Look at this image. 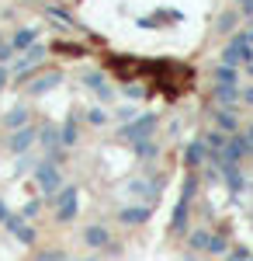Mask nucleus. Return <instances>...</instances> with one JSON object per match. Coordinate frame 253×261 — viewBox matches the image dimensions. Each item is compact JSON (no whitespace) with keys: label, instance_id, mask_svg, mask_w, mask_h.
<instances>
[{"label":"nucleus","instance_id":"15","mask_svg":"<svg viewBox=\"0 0 253 261\" xmlns=\"http://www.w3.org/2000/svg\"><path fill=\"white\" fill-rule=\"evenodd\" d=\"M125 192L132 195L136 202H146V205H153V192H149V174H139V178H129L125 185Z\"/></svg>","mask_w":253,"mask_h":261},{"label":"nucleus","instance_id":"9","mask_svg":"<svg viewBox=\"0 0 253 261\" xmlns=\"http://www.w3.org/2000/svg\"><path fill=\"white\" fill-rule=\"evenodd\" d=\"M4 230H7V233H14V237H18L21 244H28V247H31V244L39 241L35 226H31V223L24 220L21 213H11V216H7V223H4Z\"/></svg>","mask_w":253,"mask_h":261},{"label":"nucleus","instance_id":"10","mask_svg":"<svg viewBox=\"0 0 253 261\" xmlns=\"http://www.w3.org/2000/svg\"><path fill=\"white\" fill-rule=\"evenodd\" d=\"M80 237H83V244H87L90 251H104V247H111V233H108L104 223H87V226L80 230Z\"/></svg>","mask_w":253,"mask_h":261},{"label":"nucleus","instance_id":"3","mask_svg":"<svg viewBox=\"0 0 253 261\" xmlns=\"http://www.w3.org/2000/svg\"><path fill=\"white\" fill-rule=\"evenodd\" d=\"M198 195V171H191L187 178H184V192H180V199L174 205V216H170V230L174 233H184L187 230V209H191V202Z\"/></svg>","mask_w":253,"mask_h":261},{"label":"nucleus","instance_id":"6","mask_svg":"<svg viewBox=\"0 0 253 261\" xmlns=\"http://www.w3.org/2000/svg\"><path fill=\"white\" fill-rule=\"evenodd\" d=\"M35 181H39V188H42L45 199L56 195L59 188L66 185V181H62V171H59V164H52V161H39V167H35Z\"/></svg>","mask_w":253,"mask_h":261},{"label":"nucleus","instance_id":"2","mask_svg":"<svg viewBox=\"0 0 253 261\" xmlns=\"http://www.w3.org/2000/svg\"><path fill=\"white\" fill-rule=\"evenodd\" d=\"M77 195H80L77 185H62L56 195H49V199H45L52 209H56V223H73V220H77V213H80Z\"/></svg>","mask_w":253,"mask_h":261},{"label":"nucleus","instance_id":"7","mask_svg":"<svg viewBox=\"0 0 253 261\" xmlns=\"http://www.w3.org/2000/svg\"><path fill=\"white\" fill-rule=\"evenodd\" d=\"M59 84H62V73H59V70H45V73H35L24 91H28V98H42V94L56 91Z\"/></svg>","mask_w":253,"mask_h":261},{"label":"nucleus","instance_id":"21","mask_svg":"<svg viewBox=\"0 0 253 261\" xmlns=\"http://www.w3.org/2000/svg\"><path fill=\"white\" fill-rule=\"evenodd\" d=\"M201 140H205V146H208V153H222V150L229 146V133H222V129H208Z\"/></svg>","mask_w":253,"mask_h":261},{"label":"nucleus","instance_id":"19","mask_svg":"<svg viewBox=\"0 0 253 261\" xmlns=\"http://www.w3.org/2000/svg\"><path fill=\"white\" fill-rule=\"evenodd\" d=\"M215 84H222V87H239V66L215 63Z\"/></svg>","mask_w":253,"mask_h":261},{"label":"nucleus","instance_id":"29","mask_svg":"<svg viewBox=\"0 0 253 261\" xmlns=\"http://www.w3.org/2000/svg\"><path fill=\"white\" fill-rule=\"evenodd\" d=\"M35 261H70V254H66L62 247H49V251H39Z\"/></svg>","mask_w":253,"mask_h":261},{"label":"nucleus","instance_id":"4","mask_svg":"<svg viewBox=\"0 0 253 261\" xmlns=\"http://www.w3.org/2000/svg\"><path fill=\"white\" fill-rule=\"evenodd\" d=\"M45 56H49V45H45V42H35L31 49H24V56H21V60L11 66L14 81H18V84H28L31 77H35V70L45 63Z\"/></svg>","mask_w":253,"mask_h":261},{"label":"nucleus","instance_id":"1","mask_svg":"<svg viewBox=\"0 0 253 261\" xmlns=\"http://www.w3.org/2000/svg\"><path fill=\"white\" fill-rule=\"evenodd\" d=\"M156 125H160V115L156 112H139L132 122H125V125H118V140L125 143H139V140H153Z\"/></svg>","mask_w":253,"mask_h":261},{"label":"nucleus","instance_id":"17","mask_svg":"<svg viewBox=\"0 0 253 261\" xmlns=\"http://www.w3.org/2000/svg\"><path fill=\"white\" fill-rule=\"evenodd\" d=\"M239 7H229V11H222L218 14V21H215V32L218 35H236V24H239Z\"/></svg>","mask_w":253,"mask_h":261},{"label":"nucleus","instance_id":"40","mask_svg":"<svg viewBox=\"0 0 253 261\" xmlns=\"http://www.w3.org/2000/svg\"><path fill=\"white\" fill-rule=\"evenodd\" d=\"M243 39H246V42L253 45V28H246V32H243Z\"/></svg>","mask_w":253,"mask_h":261},{"label":"nucleus","instance_id":"12","mask_svg":"<svg viewBox=\"0 0 253 261\" xmlns=\"http://www.w3.org/2000/svg\"><path fill=\"white\" fill-rule=\"evenodd\" d=\"M205 164H208V146L198 136V140H191L184 146V167H187V171H201Z\"/></svg>","mask_w":253,"mask_h":261},{"label":"nucleus","instance_id":"24","mask_svg":"<svg viewBox=\"0 0 253 261\" xmlns=\"http://www.w3.org/2000/svg\"><path fill=\"white\" fill-rule=\"evenodd\" d=\"M208 241H212L208 230H191L187 233V251H208Z\"/></svg>","mask_w":253,"mask_h":261},{"label":"nucleus","instance_id":"41","mask_svg":"<svg viewBox=\"0 0 253 261\" xmlns=\"http://www.w3.org/2000/svg\"><path fill=\"white\" fill-rule=\"evenodd\" d=\"M4 42H7V39H4V32H0V45H4Z\"/></svg>","mask_w":253,"mask_h":261},{"label":"nucleus","instance_id":"32","mask_svg":"<svg viewBox=\"0 0 253 261\" xmlns=\"http://www.w3.org/2000/svg\"><path fill=\"white\" fill-rule=\"evenodd\" d=\"M14 56H18V49H14L11 42H4V45H0V66H11Z\"/></svg>","mask_w":253,"mask_h":261},{"label":"nucleus","instance_id":"42","mask_svg":"<svg viewBox=\"0 0 253 261\" xmlns=\"http://www.w3.org/2000/svg\"><path fill=\"white\" fill-rule=\"evenodd\" d=\"M87 261H98V258H87Z\"/></svg>","mask_w":253,"mask_h":261},{"label":"nucleus","instance_id":"5","mask_svg":"<svg viewBox=\"0 0 253 261\" xmlns=\"http://www.w3.org/2000/svg\"><path fill=\"white\" fill-rule=\"evenodd\" d=\"M4 146L14 153V157H21V153H31L35 146H39V125H21V129H14L7 140H4Z\"/></svg>","mask_w":253,"mask_h":261},{"label":"nucleus","instance_id":"30","mask_svg":"<svg viewBox=\"0 0 253 261\" xmlns=\"http://www.w3.org/2000/svg\"><path fill=\"white\" fill-rule=\"evenodd\" d=\"M250 254H253L250 247H243V244H233V247L226 251V261H246Z\"/></svg>","mask_w":253,"mask_h":261},{"label":"nucleus","instance_id":"23","mask_svg":"<svg viewBox=\"0 0 253 261\" xmlns=\"http://www.w3.org/2000/svg\"><path fill=\"white\" fill-rule=\"evenodd\" d=\"M132 150H136L139 161H153L156 153H160V143L156 140H139V143H132Z\"/></svg>","mask_w":253,"mask_h":261},{"label":"nucleus","instance_id":"13","mask_svg":"<svg viewBox=\"0 0 253 261\" xmlns=\"http://www.w3.org/2000/svg\"><path fill=\"white\" fill-rule=\"evenodd\" d=\"M149 216H153V205L132 202V205H125V209L118 213V223H125V226H142V223H149Z\"/></svg>","mask_w":253,"mask_h":261},{"label":"nucleus","instance_id":"34","mask_svg":"<svg viewBox=\"0 0 253 261\" xmlns=\"http://www.w3.org/2000/svg\"><path fill=\"white\" fill-rule=\"evenodd\" d=\"M121 94H125L129 101H139L142 94H146V87H139V84H125V87H121Z\"/></svg>","mask_w":253,"mask_h":261},{"label":"nucleus","instance_id":"22","mask_svg":"<svg viewBox=\"0 0 253 261\" xmlns=\"http://www.w3.org/2000/svg\"><path fill=\"white\" fill-rule=\"evenodd\" d=\"M212 98H215V105L233 108V105H239V87H222V84H215V87H212Z\"/></svg>","mask_w":253,"mask_h":261},{"label":"nucleus","instance_id":"28","mask_svg":"<svg viewBox=\"0 0 253 261\" xmlns=\"http://www.w3.org/2000/svg\"><path fill=\"white\" fill-rule=\"evenodd\" d=\"M45 14H49L52 21H59V24H70V28H77V21L70 18V14H66L62 7H56V4H49V7H45Z\"/></svg>","mask_w":253,"mask_h":261},{"label":"nucleus","instance_id":"31","mask_svg":"<svg viewBox=\"0 0 253 261\" xmlns=\"http://www.w3.org/2000/svg\"><path fill=\"white\" fill-rule=\"evenodd\" d=\"M136 115H139L136 105H121V108H115V122H121V125H125V122H132Z\"/></svg>","mask_w":253,"mask_h":261},{"label":"nucleus","instance_id":"38","mask_svg":"<svg viewBox=\"0 0 253 261\" xmlns=\"http://www.w3.org/2000/svg\"><path fill=\"white\" fill-rule=\"evenodd\" d=\"M7 216H11V209H7V202L0 199V226H4V223H7Z\"/></svg>","mask_w":253,"mask_h":261},{"label":"nucleus","instance_id":"25","mask_svg":"<svg viewBox=\"0 0 253 261\" xmlns=\"http://www.w3.org/2000/svg\"><path fill=\"white\" fill-rule=\"evenodd\" d=\"M226 251H229V237H226V233H212V241H208V251H205V254H212V258H226Z\"/></svg>","mask_w":253,"mask_h":261},{"label":"nucleus","instance_id":"35","mask_svg":"<svg viewBox=\"0 0 253 261\" xmlns=\"http://www.w3.org/2000/svg\"><path fill=\"white\" fill-rule=\"evenodd\" d=\"M239 105H250L253 108V84H243L239 87Z\"/></svg>","mask_w":253,"mask_h":261},{"label":"nucleus","instance_id":"8","mask_svg":"<svg viewBox=\"0 0 253 261\" xmlns=\"http://www.w3.org/2000/svg\"><path fill=\"white\" fill-rule=\"evenodd\" d=\"M83 84L98 94L101 105H111V101H115V87L108 84V77H104L101 70H83Z\"/></svg>","mask_w":253,"mask_h":261},{"label":"nucleus","instance_id":"18","mask_svg":"<svg viewBox=\"0 0 253 261\" xmlns=\"http://www.w3.org/2000/svg\"><path fill=\"white\" fill-rule=\"evenodd\" d=\"M31 122V115H28V108H21V105H14V108H7V115H4V129L7 133H14V129H21V125H28Z\"/></svg>","mask_w":253,"mask_h":261},{"label":"nucleus","instance_id":"26","mask_svg":"<svg viewBox=\"0 0 253 261\" xmlns=\"http://www.w3.org/2000/svg\"><path fill=\"white\" fill-rule=\"evenodd\" d=\"M35 167H39V157H35V153H21V157H18V167H14V174H28V171L35 174Z\"/></svg>","mask_w":253,"mask_h":261},{"label":"nucleus","instance_id":"20","mask_svg":"<svg viewBox=\"0 0 253 261\" xmlns=\"http://www.w3.org/2000/svg\"><path fill=\"white\" fill-rule=\"evenodd\" d=\"M39 42V28H18L14 35H11V45L18 49V53H24V49H31Z\"/></svg>","mask_w":253,"mask_h":261},{"label":"nucleus","instance_id":"39","mask_svg":"<svg viewBox=\"0 0 253 261\" xmlns=\"http://www.w3.org/2000/svg\"><path fill=\"white\" fill-rule=\"evenodd\" d=\"M243 136L250 140V150H253V122H250V125H246V133H243Z\"/></svg>","mask_w":253,"mask_h":261},{"label":"nucleus","instance_id":"16","mask_svg":"<svg viewBox=\"0 0 253 261\" xmlns=\"http://www.w3.org/2000/svg\"><path fill=\"white\" fill-rule=\"evenodd\" d=\"M59 140H62L66 150H73V146L80 143V119L77 115H66V122L59 125Z\"/></svg>","mask_w":253,"mask_h":261},{"label":"nucleus","instance_id":"36","mask_svg":"<svg viewBox=\"0 0 253 261\" xmlns=\"http://www.w3.org/2000/svg\"><path fill=\"white\" fill-rule=\"evenodd\" d=\"M236 7H239L243 18H253V0H236Z\"/></svg>","mask_w":253,"mask_h":261},{"label":"nucleus","instance_id":"33","mask_svg":"<svg viewBox=\"0 0 253 261\" xmlns=\"http://www.w3.org/2000/svg\"><path fill=\"white\" fill-rule=\"evenodd\" d=\"M39 213H42V202H39V199L24 202V209H21V216H24V220H35V216H39Z\"/></svg>","mask_w":253,"mask_h":261},{"label":"nucleus","instance_id":"11","mask_svg":"<svg viewBox=\"0 0 253 261\" xmlns=\"http://www.w3.org/2000/svg\"><path fill=\"white\" fill-rule=\"evenodd\" d=\"M212 122H215V129H222V133L236 136V133H239V105H233V108L218 105V108L212 112Z\"/></svg>","mask_w":253,"mask_h":261},{"label":"nucleus","instance_id":"37","mask_svg":"<svg viewBox=\"0 0 253 261\" xmlns=\"http://www.w3.org/2000/svg\"><path fill=\"white\" fill-rule=\"evenodd\" d=\"M7 77H11V66H0V91L7 87Z\"/></svg>","mask_w":253,"mask_h":261},{"label":"nucleus","instance_id":"27","mask_svg":"<svg viewBox=\"0 0 253 261\" xmlns=\"http://www.w3.org/2000/svg\"><path fill=\"white\" fill-rule=\"evenodd\" d=\"M83 119L90 122V125H108V112H104V108H101V105H94V108H87V112H83Z\"/></svg>","mask_w":253,"mask_h":261},{"label":"nucleus","instance_id":"14","mask_svg":"<svg viewBox=\"0 0 253 261\" xmlns=\"http://www.w3.org/2000/svg\"><path fill=\"white\" fill-rule=\"evenodd\" d=\"M222 157L226 161H246V157H253V150H250V140L243 136V133H236V136H229V146L222 150Z\"/></svg>","mask_w":253,"mask_h":261},{"label":"nucleus","instance_id":"43","mask_svg":"<svg viewBox=\"0 0 253 261\" xmlns=\"http://www.w3.org/2000/svg\"><path fill=\"white\" fill-rule=\"evenodd\" d=\"M246 261H253V254H250V258H246Z\"/></svg>","mask_w":253,"mask_h":261}]
</instances>
